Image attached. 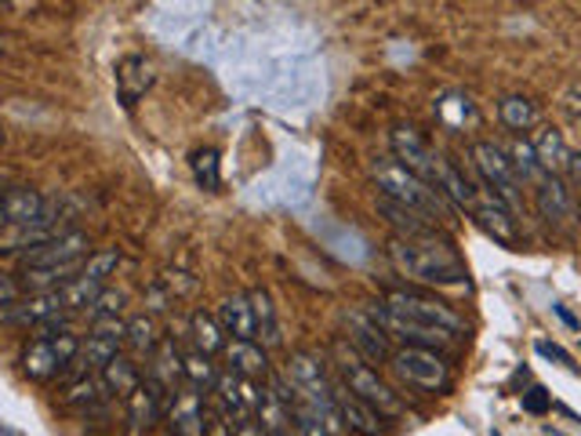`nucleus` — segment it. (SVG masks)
I'll return each mask as SVG.
<instances>
[{
  "label": "nucleus",
  "mask_w": 581,
  "mask_h": 436,
  "mask_svg": "<svg viewBox=\"0 0 581 436\" xmlns=\"http://www.w3.org/2000/svg\"><path fill=\"white\" fill-rule=\"evenodd\" d=\"M389 258L397 266L400 277L418 280V284H432V288H451V284H465V262L454 252L448 241H440L437 233H422V236H397L389 244Z\"/></svg>",
  "instance_id": "1"
},
{
  "label": "nucleus",
  "mask_w": 581,
  "mask_h": 436,
  "mask_svg": "<svg viewBox=\"0 0 581 436\" xmlns=\"http://www.w3.org/2000/svg\"><path fill=\"white\" fill-rule=\"evenodd\" d=\"M247 295H251L258 342H262L266 349L283 345V331H280V320H277V306H273V298H269V291H266V288H255V291H247Z\"/></svg>",
  "instance_id": "28"
},
{
  "label": "nucleus",
  "mask_w": 581,
  "mask_h": 436,
  "mask_svg": "<svg viewBox=\"0 0 581 436\" xmlns=\"http://www.w3.org/2000/svg\"><path fill=\"white\" fill-rule=\"evenodd\" d=\"M0 320L15 323V328H55V323L66 320V306H62V295L55 291H26V298L11 302L0 309Z\"/></svg>",
  "instance_id": "9"
},
{
  "label": "nucleus",
  "mask_w": 581,
  "mask_h": 436,
  "mask_svg": "<svg viewBox=\"0 0 581 436\" xmlns=\"http://www.w3.org/2000/svg\"><path fill=\"white\" fill-rule=\"evenodd\" d=\"M103 288H106V284L88 280V277H80V273H77L73 280L62 284L58 295H62V306H66V313H88L92 302H95Z\"/></svg>",
  "instance_id": "34"
},
{
  "label": "nucleus",
  "mask_w": 581,
  "mask_h": 436,
  "mask_svg": "<svg viewBox=\"0 0 581 436\" xmlns=\"http://www.w3.org/2000/svg\"><path fill=\"white\" fill-rule=\"evenodd\" d=\"M182 368H185V382H190L193 390H201V393L215 390L218 368L212 364V353H204V349H190V353H182Z\"/></svg>",
  "instance_id": "33"
},
{
  "label": "nucleus",
  "mask_w": 581,
  "mask_h": 436,
  "mask_svg": "<svg viewBox=\"0 0 581 436\" xmlns=\"http://www.w3.org/2000/svg\"><path fill=\"white\" fill-rule=\"evenodd\" d=\"M19 298H22V284H15V277H8V273L0 269V309L19 302Z\"/></svg>",
  "instance_id": "42"
},
{
  "label": "nucleus",
  "mask_w": 581,
  "mask_h": 436,
  "mask_svg": "<svg viewBox=\"0 0 581 436\" xmlns=\"http://www.w3.org/2000/svg\"><path fill=\"white\" fill-rule=\"evenodd\" d=\"M117 266H120V252H117V247H103V252H88V255H84V262H80V277L106 284V280L117 273Z\"/></svg>",
  "instance_id": "37"
},
{
  "label": "nucleus",
  "mask_w": 581,
  "mask_h": 436,
  "mask_svg": "<svg viewBox=\"0 0 581 436\" xmlns=\"http://www.w3.org/2000/svg\"><path fill=\"white\" fill-rule=\"evenodd\" d=\"M80 357V339L66 328H44V334H36V339L26 345V353H22V371H26V379L33 382H52L58 371H66L73 360Z\"/></svg>",
  "instance_id": "7"
},
{
  "label": "nucleus",
  "mask_w": 581,
  "mask_h": 436,
  "mask_svg": "<svg viewBox=\"0 0 581 436\" xmlns=\"http://www.w3.org/2000/svg\"><path fill=\"white\" fill-rule=\"evenodd\" d=\"M0 146H4V131H0Z\"/></svg>",
  "instance_id": "48"
},
{
  "label": "nucleus",
  "mask_w": 581,
  "mask_h": 436,
  "mask_svg": "<svg viewBox=\"0 0 581 436\" xmlns=\"http://www.w3.org/2000/svg\"><path fill=\"white\" fill-rule=\"evenodd\" d=\"M469 215H473L476 219V226L480 230H484V233H491L494 236V241H502V244H516V241H520V233H516V219H513V211L509 208H505L502 201H498V196H484V193H480V201H476V208L473 211H469Z\"/></svg>",
  "instance_id": "19"
},
{
  "label": "nucleus",
  "mask_w": 581,
  "mask_h": 436,
  "mask_svg": "<svg viewBox=\"0 0 581 436\" xmlns=\"http://www.w3.org/2000/svg\"><path fill=\"white\" fill-rule=\"evenodd\" d=\"M283 375L294 385V393H299V401H309L313 407H320L324 415H331L342 426L338 418V407H335V382L327 379V364L324 357L309 353V349H294L288 357V364H283ZM345 429V426H342Z\"/></svg>",
  "instance_id": "5"
},
{
  "label": "nucleus",
  "mask_w": 581,
  "mask_h": 436,
  "mask_svg": "<svg viewBox=\"0 0 581 436\" xmlns=\"http://www.w3.org/2000/svg\"><path fill=\"white\" fill-rule=\"evenodd\" d=\"M440 190L451 204H459L462 211H473L480 201V190L465 179V171H459L451 160H440Z\"/></svg>",
  "instance_id": "31"
},
{
  "label": "nucleus",
  "mask_w": 581,
  "mask_h": 436,
  "mask_svg": "<svg viewBox=\"0 0 581 436\" xmlns=\"http://www.w3.org/2000/svg\"><path fill=\"white\" fill-rule=\"evenodd\" d=\"M535 349H538V357H546V360H556V364H563V368H574V357L567 353V349H560L556 342H546V339H538L535 342Z\"/></svg>",
  "instance_id": "41"
},
{
  "label": "nucleus",
  "mask_w": 581,
  "mask_h": 436,
  "mask_svg": "<svg viewBox=\"0 0 581 436\" xmlns=\"http://www.w3.org/2000/svg\"><path fill=\"white\" fill-rule=\"evenodd\" d=\"M226 360L229 368L244 379L266 382L269 379V349L258 339H226Z\"/></svg>",
  "instance_id": "20"
},
{
  "label": "nucleus",
  "mask_w": 581,
  "mask_h": 436,
  "mask_svg": "<svg viewBox=\"0 0 581 436\" xmlns=\"http://www.w3.org/2000/svg\"><path fill=\"white\" fill-rule=\"evenodd\" d=\"M0 55H4V41H0Z\"/></svg>",
  "instance_id": "47"
},
{
  "label": "nucleus",
  "mask_w": 581,
  "mask_h": 436,
  "mask_svg": "<svg viewBox=\"0 0 581 436\" xmlns=\"http://www.w3.org/2000/svg\"><path fill=\"white\" fill-rule=\"evenodd\" d=\"M338 371H342V382L349 385V390L361 396V401H367L370 407L378 411V415L386 418H400L404 415V401L400 393H392V385H386L378 379V371L370 368V360H364L361 353H349V349H338Z\"/></svg>",
  "instance_id": "6"
},
{
  "label": "nucleus",
  "mask_w": 581,
  "mask_h": 436,
  "mask_svg": "<svg viewBox=\"0 0 581 436\" xmlns=\"http://www.w3.org/2000/svg\"><path fill=\"white\" fill-rule=\"evenodd\" d=\"M193 174L204 190H218L222 179H218V153L215 149H196L193 153Z\"/></svg>",
  "instance_id": "38"
},
{
  "label": "nucleus",
  "mask_w": 581,
  "mask_h": 436,
  "mask_svg": "<svg viewBox=\"0 0 581 436\" xmlns=\"http://www.w3.org/2000/svg\"><path fill=\"white\" fill-rule=\"evenodd\" d=\"M128 306V291H98V298L92 302V320H98V317H120V309Z\"/></svg>",
  "instance_id": "39"
},
{
  "label": "nucleus",
  "mask_w": 581,
  "mask_h": 436,
  "mask_svg": "<svg viewBox=\"0 0 581 436\" xmlns=\"http://www.w3.org/2000/svg\"><path fill=\"white\" fill-rule=\"evenodd\" d=\"M98 396H103V379H80V382H73L69 385V393H66V404L73 407H92Z\"/></svg>",
  "instance_id": "40"
},
{
  "label": "nucleus",
  "mask_w": 581,
  "mask_h": 436,
  "mask_svg": "<svg viewBox=\"0 0 581 436\" xmlns=\"http://www.w3.org/2000/svg\"><path fill=\"white\" fill-rule=\"evenodd\" d=\"M530 146H535L541 168H546L549 174H567L578 164V157L571 153V146H567L563 135L552 131V128H538L535 139H530Z\"/></svg>",
  "instance_id": "22"
},
{
  "label": "nucleus",
  "mask_w": 581,
  "mask_h": 436,
  "mask_svg": "<svg viewBox=\"0 0 581 436\" xmlns=\"http://www.w3.org/2000/svg\"><path fill=\"white\" fill-rule=\"evenodd\" d=\"M389 368L404 385L411 390H422V393H448L451 390V368L448 360L440 357V349H429V345H404L397 353H389Z\"/></svg>",
  "instance_id": "3"
},
{
  "label": "nucleus",
  "mask_w": 581,
  "mask_h": 436,
  "mask_svg": "<svg viewBox=\"0 0 581 436\" xmlns=\"http://www.w3.org/2000/svg\"><path fill=\"white\" fill-rule=\"evenodd\" d=\"M513 168H516V174H520V182L524 185H538L541 179H546V168H541V160H538V153H535V146H530V139H520L513 146Z\"/></svg>",
  "instance_id": "36"
},
{
  "label": "nucleus",
  "mask_w": 581,
  "mask_h": 436,
  "mask_svg": "<svg viewBox=\"0 0 581 436\" xmlns=\"http://www.w3.org/2000/svg\"><path fill=\"white\" fill-rule=\"evenodd\" d=\"M381 306L392 309V313L404 317V320L432 323V328H443V331H451V334H462L465 331V320L454 313L448 302H440V298L415 295V291H389L386 298H381Z\"/></svg>",
  "instance_id": "8"
},
{
  "label": "nucleus",
  "mask_w": 581,
  "mask_h": 436,
  "mask_svg": "<svg viewBox=\"0 0 581 436\" xmlns=\"http://www.w3.org/2000/svg\"><path fill=\"white\" fill-rule=\"evenodd\" d=\"M469 157H473V168H476L480 179H484L487 193L498 196L513 215H520L524 211V182L513 168V157L494 142H473Z\"/></svg>",
  "instance_id": "4"
},
{
  "label": "nucleus",
  "mask_w": 581,
  "mask_h": 436,
  "mask_svg": "<svg viewBox=\"0 0 581 436\" xmlns=\"http://www.w3.org/2000/svg\"><path fill=\"white\" fill-rule=\"evenodd\" d=\"M255 422H258V433L262 436H288L294 433V411L280 401V396L269 390H262L258 396V407H255Z\"/></svg>",
  "instance_id": "24"
},
{
  "label": "nucleus",
  "mask_w": 581,
  "mask_h": 436,
  "mask_svg": "<svg viewBox=\"0 0 581 436\" xmlns=\"http://www.w3.org/2000/svg\"><path fill=\"white\" fill-rule=\"evenodd\" d=\"M535 190V208L538 215L549 222V226H567L574 219V201H571V190L563 185V174H546Z\"/></svg>",
  "instance_id": "17"
},
{
  "label": "nucleus",
  "mask_w": 581,
  "mask_h": 436,
  "mask_svg": "<svg viewBox=\"0 0 581 436\" xmlns=\"http://www.w3.org/2000/svg\"><path fill=\"white\" fill-rule=\"evenodd\" d=\"M153 87V66L139 55H128L117 66V92L123 106H135Z\"/></svg>",
  "instance_id": "23"
},
{
  "label": "nucleus",
  "mask_w": 581,
  "mask_h": 436,
  "mask_svg": "<svg viewBox=\"0 0 581 436\" xmlns=\"http://www.w3.org/2000/svg\"><path fill=\"white\" fill-rule=\"evenodd\" d=\"M92 247V236L80 233V230H66V233H52L47 241H41L36 247H30L26 255V266H58V262H77L88 255Z\"/></svg>",
  "instance_id": "14"
},
{
  "label": "nucleus",
  "mask_w": 581,
  "mask_h": 436,
  "mask_svg": "<svg viewBox=\"0 0 581 436\" xmlns=\"http://www.w3.org/2000/svg\"><path fill=\"white\" fill-rule=\"evenodd\" d=\"M378 208H381V215H386L389 226L397 230L400 236L437 233V222H432L429 215H422V211H415V208H404L397 201H389V196H381V193H378Z\"/></svg>",
  "instance_id": "26"
},
{
  "label": "nucleus",
  "mask_w": 581,
  "mask_h": 436,
  "mask_svg": "<svg viewBox=\"0 0 581 436\" xmlns=\"http://www.w3.org/2000/svg\"><path fill=\"white\" fill-rule=\"evenodd\" d=\"M123 345L131 349L135 357H150L153 349L160 345V328L153 317H131L128 320V339H123Z\"/></svg>",
  "instance_id": "35"
},
{
  "label": "nucleus",
  "mask_w": 581,
  "mask_h": 436,
  "mask_svg": "<svg viewBox=\"0 0 581 436\" xmlns=\"http://www.w3.org/2000/svg\"><path fill=\"white\" fill-rule=\"evenodd\" d=\"M150 379H157L168 393H175L185 382V368H182V353L171 339H160V345L150 353Z\"/></svg>",
  "instance_id": "25"
},
{
  "label": "nucleus",
  "mask_w": 581,
  "mask_h": 436,
  "mask_svg": "<svg viewBox=\"0 0 581 436\" xmlns=\"http://www.w3.org/2000/svg\"><path fill=\"white\" fill-rule=\"evenodd\" d=\"M345 328H349V345L361 353L364 360H370V364H381V360H389V334H386V328L370 317V313H349L345 317Z\"/></svg>",
  "instance_id": "16"
},
{
  "label": "nucleus",
  "mask_w": 581,
  "mask_h": 436,
  "mask_svg": "<svg viewBox=\"0 0 581 436\" xmlns=\"http://www.w3.org/2000/svg\"><path fill=\"white\" fill-rule=\"evenodd\" d=\"M563 109H567V117H571L574 124H581V81H574L571 87H567V95H563Z\"/></svg>",
  "instance_id": "43"
},
{
  "label": "nucleus",
  "mask_w": 581,
  "mask_h": 436,
  "mask_svg": "<svg viewBox=\"0 0 581 436\" xmlns=\"http://www.w3.org/2000/svg\"><path fill=\"white\" fill-rule=\"evenodd\" d=\"M8 226V219H4V204H0V230H4Z\"/></svg>",
  "instance_id": "45"
},
{
  "label": "nucleus",
  "mask_w": 581,
  "mask_h": 436,
  "mask_svg": "<svg viewBox=\"0 0 581 436\" xmlns=\"http://www.w3.org/2000/svg\"><path fill=\"white\" fill-rule=\"evenodd\" d=\"M190 331H193V342L196 349H204V353H222L226 349V328L218 323V317L204 313V309H196V313L190 317Z\"/></svg>",
  "instance_id": "32"
},
{
  "label": "nucleus",
  "mask_w": 581,
  "mask_h": 436,
  "mask_svg": "<svg viewBox=\"0 0 581 436\" xmlns=\"http://www.w3.org/2000/svg\"><path fill=\"white\" fill-rule=\"evenodd\" d=\"M524 407H527V411H535V415H541V411L549 407L546 390H530V393H524Z\"/></svg>",
  "instance_id": "44"
},
{
  "label": "nucleus",
  "mask_w": 581,
  "mask_h": 436,
  "mask_svg": "<svg viewBox=\"0 0 581 436\" xmlns=\"http://www.w3.org/2000/svg\"><path fill=\"white\" fill-rule=\"evenodd\" d=\"M437 114H440V120L448 124L451 131H465V128H476V124H480V109H476V103H473V98H469V95H462V92L440 95Z\"/></svg>",
  "instance_id": "29"
},
{
  "label": "nucleus",
  "mask_w": 581,
  "mask_h": 436,
  "mask_svg": "<svg viewBox=\"0 0 581 436\" xmlns=\"http://www.w3.org/2000/svg\"><path fill=\"white\" fill-rule=\"evenodd\" d=\"M168 426L179 436H204L207 433V404L201 390H179L168 396Z\"/></svg>",
  "instance_id": "12"
},
{
  "label": "nucleus",
  "mask_w": 581,
  "mask_h": 436,
  "mask_svg": "<svg viewBox=\"0 0 581 436\" xmlns=\"http://www.w3.org/2000/svg\"><path fill=\"white\" fill-rule=\"evenodd\" d=\"M389 142H392V157H397L407 171H415L418 179L440 185V160L443 157H437V149H432L422 139V135L411 128V124H400V128H392Z\"/></svg>",
  "instance_id": "10"
},
{
  "label": "nucleus",
  "mask_w": 581,
  "mask_h": 436,
  "mask_svg": "<svg viewBox=\"0 0 581 436\" xmlns=\"http://www.w3.org/2000/svg\"><path fill=\"white\" fill-rule=\"evenodd\" d=\"M370 174H375V185L381 196H389V201H397L404 208H415L422 211V215H429L432 222H448V211H451V201L443 196L440 185H432L426 179H418L415 171H407L397 157L392 160H378L375 168H370Z\"/></svg>",
  "instance_id": "2"
},
{
  "label": "nucleus",
  "mask_w": 581,
  "mask_h": 436,
  "mask_svg": "<svg viewBox=\"0 0 581 436\" xmlns=\"http://www.w3.org/2000/svg\"><path fill=\"white\" fill-rule=\"evenodd\" d=\"M98 379H103V390L109 396H128L135 385L142 382V371H139V364H135V360L117 353L114 360H106V364L98 368Z\"/></svg>",
  "instance_id": "27"
},
{
  "label": "nucleus",
  "mask_w": 581,
  "mask_h": 436,
  "mask_svg": "<svg viewBox=\"0 0 581 436\" xmlns=\"http://www.w3.org/2000/svg\"><path fill=\"white\" fill-rule=\"evenodd\" d=\"M0 433H15V429H8V426H0Z\"/></svg>",
  "instance_id": "46"
},
{
  "label": "nucleus",
  "mask_w": 581,
  "mask_h": 436,
  "mask_svg": "<svg viewBox=\"0 0 581 436\" xmlns=\"http://www.w3.org/2000/svg\"><path fill=\"white\" fill-rule=\"evenodd\" d=\"M215 317H218L222 328H226L229 339H258L251 295H229V298H222Z\"/></svg>",
  "instance_id": "21"
},
{
  "label": "nucleus",
  "mask_w": 581,
  "mask_h": 436,
  "mask_svg": "<svg viewBox=\"0 0 581 436\" xmlns=\"http://www.w3.org/2000/svg\"><path fill=\"white\" fill-rule=\"evenodd\" d=\"M123 339H128V323H123L120 317H98V320L92 323L88 342H80L84 364L103 368L106 360H114L120 349H123Z\"/></svg>",
  "instance_id": "15"
},
{
  "label": "nucleus",
  "mask_w": 581,
  "mask_h": 436,
  "mask_svg": "<svg viewBox=\"0 0 581 436\" xmlns=\"http://www.w3.org/2000/svg\"><path fill=\"white\" fill-rule=\"evenodd\" d=\"M498 120L505 124L509 131H535L541 124V109L530 103L527 95H505L498 103Z\"/></svg>",
  "instance_id": "30"
},
{
  "label": "nucleus",
  "mask_w": 581,
  "mask_h": 436,
  "mask_svg": "<svg viewBox=\"0 0 581 436\" xmlns=\"http://www.w3.org/2000/svg\"><path fill=\"white\" fill-rule=\"evenodd\" d=\"M168 390L160 385L157 379L150 375H142V382L135 385V390L123 396L128 401V422H131V429L139 433V429H150L153 422H160L168 415Z\"/></svg>",
  "instance_id": "13"
},
{
  "label": "nucleus",
  "mask_w": 581,
  "mask_h": 436,
  "mask_svg": "<svg viewBox=\"0 0 581 436\" xmlns=\"http://www.w3.org/2000/svg\"><path fill=\"white\" fill-rule=\"evenodd\" d=\"M367 313L375 317L381 328H386V334H397V339H404L407 345H429V349H448L459 334L443 331V328H432V323H415V320H404L397 317L392 309H386L381 302H370Z\"/></svg>",
  "instance_id": "11"
},
{
  "label": "nucleus",
  "mask_w": 581,
  "mask_h": 436,
  "mask_svg": "<svg viewBox=\"0 0 581 436\" xmlns=\"http://www.w3.org/2000/svg\"><path fill=\"white\" fill-rule=\"evenodd\" d=\"M335 407H338V418H342V426L349 429V433H386V426H381V422H386V415H378L375 407H370L367 401H361V396H356L349 385H335Z\"/></svg>",
  "instance_id": "18"
}]
</instances>
